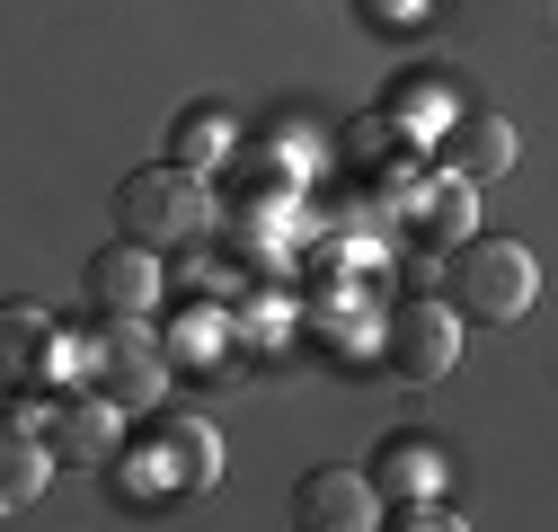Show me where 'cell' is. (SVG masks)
I'll list each match as a JSON object with an SVG mask.
<instances>
[{
    "label": "cell",
    "instance_id": "cell-1",
    "mask_svg": "<svg viewBox=\"0 0 558 532\" xmlns=\"http://www.w3.org/2000/svg\"><path fill=\"white\" fill-rule=\"evenodd\" d=\"M444 302L478 328H506L541 302V257L523 240H497V231H470L444 249Z\"/></svg>",
    "mask_w": 558,
    "mask_h": 532
},
{
    "label": "cell",
    "instance_id": "cell-2",
    "mask_svg": "<svg viewBox=\"0 0 558 532\" xmlns=\"http://www.w3.org/2000/svg\"><path fill=\"white\" fill-rule=\"evenodd\" d=\"M222 480V435L204 426V418H160L143 444H124L107 461V488L133 497V506H169L186 488H214Z\"/></svg>",
    "mask_w": 558,
    "mask_h": 532
},
{
    "label": "cell",
    "instance_id": "cell-3",
    "mask_svg": "<svg viewBox=\"0 0 558 532\" xmlns=\"http://www.w3.org/2000/svg\"><path fill=\"white\" fill-rule=\"evenodd\" d=\"M116 231L143 240V249H195L214 231V195H204V169H178V160H151L116 186Z\"/></svg>",
    "mask_w": 558,
    "mask_h": 532
},
{
    "label": "cell",
    "instance_id": "cell-4",
    "mask_svg": "<svg viewBox=\"0 0 558 532\" xmlns=\"http://www.w3.org/2000/svg\"><path fill=\"white\" fill-rule=\"evenodd\" d=\"M461 328H470V319H461L444 293H408V302L381 311L373 355H381V373H399V382H444V373L461 364Z\"/></svg>",
    "mask_w": 558,
    "mask_h": 532
},
{
    "label": "cell",
    "instance_id": "cell-5",
    "mask_svg": "<svg viewBox=\"0 0 558 532\" xmlns=\"http://www.w3.org/2000/svg\"><path fill=\"white\" fill-rule=\"evenodd\" d=\"M124 418H133V409H116L98 382H62L53 409H45V435H53V452L72 461V471H107L116 444H124Z\"/></svg>",
    "mask_w": 558,
    "mask_h": 532
},
{
    "label": "cell",
    "instance_id": "cell-6",
    "mask_svg": "<svg viewBox=\"0 0 558 532\" xmlns=\"http://www.w3.org/2000/svg\"><path fill=\"white\" fill-rule=\"evenodd\" d=\"M293 523L302 532H373V523H390V497L373 488V471H337V461H319V471L293 480Z\"/></svg>",
    "mask_w": 558,
    "mask_h": 532
},
{
    "label": "cell",
    "instance_id": "cell-7",
    "mask_svg": "<svg viewBox=\"0 0 558 532\" xmlns=\"http://www.w3.org/2000/svg\"><path fill=\"white\" fill-rule=\"evenodd\" d=\"M81 285H89V302H98V319H143L151 302H160V249H143V240H107L89 266H81Z\"/></svg>",
    "mask_w": 558,
    "mask_h": 532
},
{
    "label": "cell",
    "instance_id": "cell-8",
    "mask_svg": "<svg viewBox=\"0 0 558 532\" xmlns=\"http://www.w3.org/2000/svg\"><path fill=\"white\" fill-rule=\"evenodd\" d=\"M81 382H98L116 409H133V418H151L160 399H169V364L151 355V347H133L124 328H107V338H89V364H81Z\"/></svg>",
    "mask_w": 558,
    "mask_h": 532
},
{
    "label": "cell",
    "instance_id": "cell-9",
    "mask_svg": "<svg viewBox=\"0 0 558 532\" xmlns=\"http://www.w3.org/2000/svg\"><path fill=\"white\" fill-rule=\"evenodd\" d=\"M53 435H45V418L27 409V399H19V409H10V426H0V506H36L45 497V480H53Z\"/></svg>",
    "mask_w": 558,
    "mask_h": 532
},
{
    "label": "cell",
    "instance_id": "cell-10",
    "mask_svg": "<svg viewBox=\"0 0 558 532\" xmlns=\"http://www.w3.org/2000/svg\"><path fill=\"white\" fill-rule=\"evenodd\" d=\"M435 152H444V169H461V178L487 186V178H506V169H514V124H506L497 107H461V116L444 124V143H435Z\"/></svg>",
    "mask_w": 558,
    "mask_h": 532
},
{
    "label": "cell",
    "instance_id": "cell-11",
    "mask_svg": "<svg viewBox=\"0 0 558 532\" xmlns=\"http://www.w3.org/2000/svg\"><path fill=\"white\" fill-rule=\"evenodd\" d=\"M408 222L426 231V240H470L478 231V178H461V169H435V178H416L408 186Z\"/></svg>",
    "mask_w": 558,
    "mask_h": 532
},
{
    "label": "cell",
    "instance_id": "cell-12",
    "mask_svg": "<svg viewBox=\"0 0 558 532\" xmlns=\"http://www.w3.org/2000/svg\"><path fill=\"white\" fill-rule=\"evenodd\" d=\"M373 488H381L390 506H408V497H444V452H435V435H381V452H373Z\"/></svg>",
    "mask_w": 558,
    "mask_h": 532
},
{
    "label": "cell",
    "instance_id": "cell-13",
    "mask_svg": "<svg viewBox=\"0 0 558 532\" xmlns=\"http://www.w3.org/2000/svg\"><path fill=\"white\" fill-rule=\"evenodd\" d=\"M231 152H240V116L231 107H186L178 124H169V160L178 169H231Z\"/></svg>",
    "mask_w": 558,
    "mask_h": 532
},
{
    "label": "cell",
    "instance_id": "cell-14",
    "mask_svg": "<svg viewBox=\"0 0 558 532\" xmlns=\"http://www.w3.org/2000/svg\"><path fill=\"white\" fill-rule=\"evenodd\" d=\"M381 116H390V133H426V143H444V124L461 116V98H452V81H399V98H381Z\"/></svg>",
    "mask_w": 558,
    "mask_h": 532
},
{
    "label": "cell",
    "instance_id": "cell-15",
    "mask_svg": "<svg viewBox=\"0 0 558 532\" xmlns=\"http://www.w3.org/2000/svg\"><path fill=\"white\" fill-rule=\"evenodd\" d=\"M390 523H399V532H461V515H452L444 497H408V506H390Z\"/></svg>",
    "mask_w": 558,
    "mask_h": 532
},
{
    "label": "cell",
    "instance_id": "cell-16",
    "mask_svg": "<svg viewBox=\"0 0 558 532\" xmlns=\"http://www.w3.org/2000/svg\"><path fill=\"white\" fill-rule=\"evenodd\" d=\"M355 19H364V27H381V36H399V27L426 19V0H355Z\"/></svg>",
    "mask_w": 558,
    "mask_h": 532
}]
</instances>
